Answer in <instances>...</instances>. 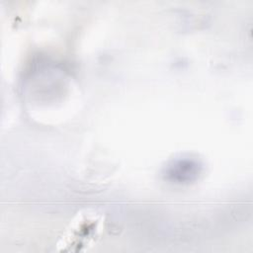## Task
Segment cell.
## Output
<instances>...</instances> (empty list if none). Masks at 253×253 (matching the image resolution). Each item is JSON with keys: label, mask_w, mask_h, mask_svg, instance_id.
Instances as JSON below:
<instances>
[{"label": "cell", "mask_w": 253, "mask_h": 253, "mask_svg": "<svg viewBox=\"0 0 253 253\" xmlns=\"http://www.w3.org/2000/svg\"><path fill=\"white\" fill-rule=\"evenodd\" d=\"M103 224V216L96 211H84L78 212L57 241L58 250L85 251L100 238Z\"/></svg>", "instance_id": "cell-1"}]
</instances>
